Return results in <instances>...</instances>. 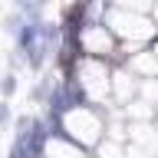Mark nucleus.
<instances>
[{
    "label": "nucleus",
    "instance_id": "3",
    "mask_svg": "<svg viewBox=\"0 0 158 158\" xmlns=\"http://www.w3.org/2000/svg\"><path fill=\"white\" fill-rule=\"evenodd\" d=\"M10 122V106H7V99L0 102V125H7Z\"/></svg>",
    "mask_w": 158,
    "mask_h": 158
},
{
    "label": "nucleus",
    "instance_id": "1",
    "mask_svg": "<svg viewBox=\"0 0 158 158\" xmlns=\"http://www.w3.org/2000/svg\"><path fill=\"white\" fill-rule=\"evenodd\" d=\"M13 3H17V10H20V13H23L27 20H36L46 0H13Z\"/></svg>",
    "mask_w": 158,
    "mask_h": 158
},
{
    "label": "nucleus",
    "instance_id": "2",
    "mask_svg": "<svg viewBox=\"0 0 158 158\" xmlns=\"http://www.w3.org/2000/svg\"><path fill=\"white\" fill-rule=\"evenodd\" d=\"M13 92H17V73L10 69L7 76L0 79V96H3V99H10V96H13Z\"/></svg>",
    "mask_w": 158,
    "mask_h": 158
}]
</instances>
